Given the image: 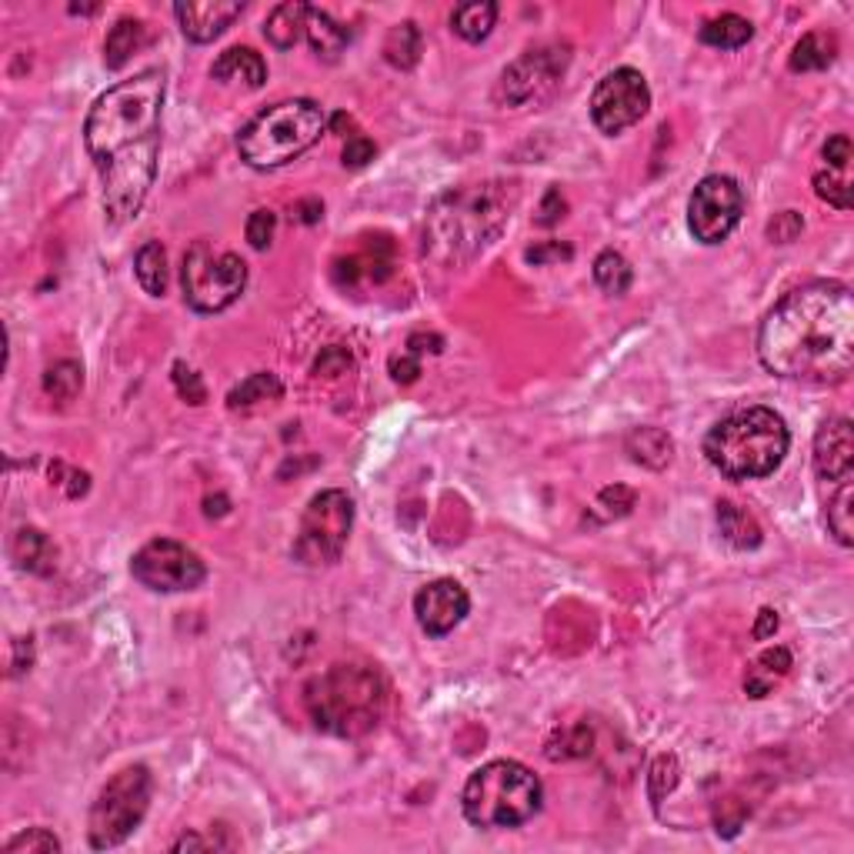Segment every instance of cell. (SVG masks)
Masks as SVG:
<instances>
[{
    "label": "cell",
    "mask_w": 854,
    "mask_h": 854,
    "mask_svg": "<svg viewBox=\"0 0 854 854\" xmlns=\"http://www.w3.org/2000/svg\"><path fill=\"white\" fill-rule=\"evenodd\" d=\"M164 71L151 68L101 94L84 124V148L101 174L110 224L134 221L148 201L161 157Z\"/></svg>",
    "instance_id": "1"
},
{
    "label": "cell",
    "mask_w": 854,
    "mask_h": 854,
    "mask_svg": "<svg viewBox=\"0 0 854 854\" xmlns=\"http://www.w3.org/2000/svg\"><path fill=\"white\" fill-rule=\"evenodd\" d=\"M761 364L784 381L844 384L854 367V297L838 281L784 294L758 331Z\"/></svg>",
    "instance_id": "2"
},
{
    "label": "cell",
    "mask_w": 854,
    "mask_h": 854,
    "mask_svg": "<svg viewBox=\"0 0 854 854\" xmlns=\"http://www.w3.org/2000/svg\"><path fill=\"white\" fill-rule=\"evenodd\" d=\"M514 184H478L447 190L424 224V254L447 268L468 265L507 224Z\"/></svg>",
    "instance_id": "3"
},
{
    "label": "cell",
    "mask_w": 854,
    "mask_h": 854,
    "mask_svg": "<svg viewBox=\"0 0 854 854\" xmlns=\"http://www.w3.org/2000/svg\"><path fill=\"white\" fill-rule=\"evenodd\" d=\"M304 707L324 735L364 738L387 711V681L374 665L341 662L304 688Z\"/></svg>",
    "instance_id": "4"
},
{
    "label": "cell",
    "mask_w": 854,
    "mask_h": 854,
    "mask_svg": "<svg viewBox=\"0 0 854 854\" xmlns=\"http://www.w3.org/2000/svg\"><path fill=\"white\" fill-rule=\"evenodd\" d=\"M787 444H792V434L781 414L771 408H741L707 431L704 457L714 471L732 481H754L777 471Z\"/></svg>",
    "instance_id": "5"
},
{
    "label": "cell",
    "mask_w": 854,
    "mask_h": 854,
    "mask_svg": "<svg viewBox=\"0 0 854 854\" xmlns=\"http://www.w3.org/2000/svg\"><path fill=\"white\" fill-rule=\"evenodd\" d=\"M327 130V114L320 104L297 97L281 101L268 110H260L237 138L241 161L254 171H274L297 161L311 151Z\"/></svg>",
    "instance_id": "6"
},
{
    "label": "cell",
    "mask_w": 854,
    "mask_h": 854,
    "mask_svg": "<svg viewBox=\"0 0 854 854\" xmlns=\"http://www.w3.org/2000/svg\"><path fill=\"white\" fill-rule=\"evenodd\" d=\"M541 802H545L541 777L517 761H491L478 768L461 792L465 818L475 828H488V831L520 828L541 811Z\"/></svg>",
    "instance_id": "7"
},
{
    "label": "cell",
    "mask_w": 854,
    "mask_h": 854,
    "mask_svg": "<svg viewBox=\"0 0 854 854\" xmlns=\"http://www.w3.org/2000/svg\"><path fill=\"white\" fill-rule=\"evenodd\" d=\"M180 288L197 314L227 311L247 288V265L241 254L224 250L214 241H194L184 254Z\"/></svg>",
    "instance_id": "8"
},
{
    "label": "cell",
    "mask_w": 854,
    "mask_h": 854,
    "mask_svg": "<svg viewBox=\"0 0 854 854\" xmlns=\"http://www.w3.org/2000/svg\"><path fill=\"white\" fill-rule=\"evenodd\" d=\"M148 808H151V771L144 764H130L117 771L101 787L97 802L91 805V818H87L91 847L107 851L124 844L141 828Z\"/></svg>",
    "instance_id": "9"
},
{
    "label": "cell",
    "mask_w": 854,
    "mask_h": 854,
    "mask_svg": "<svg viewBox=\"0 0 854 854\" xmlns=\"http://www.w3.org/2000/svg\"><path fill=\"white\" fill-rule=\"evenodd\" d=\"M354 528V501L348 491H320L311 498V504L301 514V528L294 538V561L304 568H327L341 561L348 538Z\"/></svg>",
    "instance_id": "10"
},
{
    "label": "cell",
    "mask_w": 854,
    "mask_h": 854,
    "mask_svg": "<svg viewBox=\"0 0 854 854\" xmlns=\"http://www.w3.org/2000/svg\"><path fill=\"white\" fill-rule=\"evenodd\" d=\"M571 63V47L568 44H538L531 50H524L517 60H511L501 71L498 81V104L501 107H528L545 101L564 78Z\"/></svg>",
    "instance_id": "11"
},
{
    "label": "cell",
    "mask_w": 854,
    "mask_h": 854,
    "mask_svg": "<svg viewBox=\"0 0 854 854\" xmlns=\"http://www.w3.org/2000/svg\"><path fill=\"white\" fill-rule=\"evenodd\" d=\"M130 574H134V581H141L148 590L174 595V590L201 587L208 577V568H204L201 554L190 551L187 545L171 541V538H154L134 554V561H130Z\"/></svg>",
    "instance_id": "12"
},
{
    "label": "cell",
    "mask_w": 854,
    "mask_h": 854,
    "mask_svg": "<svg viewBox=\"0 0 854 854\" xmlns=\"http://www.w3.org/2000/svg\"><path fill=\"white\" fill-rule=\"evenodd\" d=\"M745 214V190L728 174H707L688 201V227L701 244H721Z\"/></svg>",
    "instance_id": "13"
},
{
    "label": "cell",
    "mask_w": 854,
    "mask_h": 854,
    "mask_svg": "<svg viewBox=\"0 0 854 854\" xmlns=\"http://www.w3.org/2000/svg\"><path fill=\"white\" fill-rule=\"evenodd\" d=\"M651 107V87L641 71L618 68L608 78L598 81L595 94H590V120L601 134L615 138L621 130L634 127Z\"/></svg>",
    "instance_id": "14"
},
{
    "label": "cell",
    "mask_w": 854,
    "mask_h": 854,
    "mask_svg": "<svg viewBox=\"0 0 854 854\" xmlns=\"http://www.w3.org/2000/svg\"><path fill=\"white\" fill-rule=\"evenodd\" d=\"M468 611H471V598H468V590L457 584L454 577H437V581L424 584L414 595L418 624L431 637L451 634L457 624L468 618Z\"/></svg>",
    "instance_id": "15"
},
{
    "label": "cell",
    "mask_w": 854,
    "mask_h": 854,
    "mask_svg": "<svg viewBox=\"0 0 854 854\" xmlns=\"http://www.w3.org/2000/svg\"><path fill=\"white\" fill-rule=\"evenodd\" d=\"M815 475L841 484L854 475V428L847 418H828L815 434Z\"/></svg>",
    "instance_id": "16"
},
{
    "label": "cell",
    "mask_w": 854,
    "mask_h": 854,
    "mask_svg": "<svg viewBox=\"0 0 854 854\" xmlns=\"http://www.w3.org/2000/svg\"><path fill=\"white\" fill-rule=\"evenodd\" d=\"M241 14H244L241 0H187V4L174 8V17H177L184 37L194 40V44H211Z\"/></svg>",
    "instance_id": "17"
},
{
    "label": "cell",
    "mask_w": 854,
    "mask_h": 854,
    "mask_svg": "<svg viewBox=\"0 0 854 854\" xmlns=\"http://www.w3.org/2000/svg\"><path fill=\"white\" fill-rule=\"evenodd\" d=\"M211 78L221 81V84H244V87L257 91L268 81V63L250 47H231L214 60Z\"/></svg>",
    "instance_id": "18"
},
{
    "label": "cell",
    "mask_w": 854,
    "mask_h": 854,
    "mask_svg": "<svg viewBox=\"0 0 854 854\" xmlns=\"http://www.w3.org/2000/svg\"><path fill=\"white\" fill-rule=\"evenodd\" d=\"M624 451L631 454L634 465H644V468H651V471H662V468L671 465L675 441H671L668 431H662V428H637V431L628 434Z\"/></svg>",
    "instance_id": "19"
},
{
    "label": "cell",
    "mask_w": 854,
    "mask_h": 854,
    "mask_svg": "<svg viewBox=\"0 0 854 854\" xmlns=\"http://www.w3.org/2000/svg\"><path fill=\"white\" fill-rule=\"evenodd\" d=\"M307 40H311V50L320 60H338L348 50V44H351V31L344 24H338L327 11L311 8V14H307Z\"/></svg>",
    "instance_id": "20"
},
{
    "label": "cell",
    "mask_w": 854,
    "mask_h": 854,
    "mask_svg": "<svg viewBox=\"0 0 854 854\" xmlns=\"http://www.w3.org/2000/svg\"><path fill=\"white\" fill-rule=\"evenodd\" d=\"M717 528H721V538L735 545L738 551H754L764 541L761 524L735 501H717Z\"/></svg>",
    "instance_id": "21"
},
{
    "label": "cell",
    "mask_w": 854,
    "mask_h": 854,
    "mask_svg": "<svg viewBox=\"0 0 854 854\" xmlns=\"http://www.w3.org/2000/svg\"><path fill=\"white\" fill-rule=\"evenodd\" d=\"M307 14L311 4H301V0H288V4L274 8L268 24H265V37L278 47V50H291L304 34H307Z\"/></svg>",
    "instance_id": "22"
},
{
    "label": "cell",
    "mask_w": 854,
    "mask_h": 854,
    "mask_svg": "<svg viewBox=\"0 0 854 854\" xmlns=\"http://www.w3.org/2000/svg\"><path fill=\"white\" fill-rule=\"evenodd\" d=\"M148 40V27L134 17H124L110 27L107 40H104V63L110 71H120L124 63L134 57Z\"/></svg>",
    "instance_id": "23"
},
{
    "label": "cell",
    "mask_w": 854,
    "mask_h": 854,
    "mask_svg": "<svg viewBox=\"0 0 854 854\" xmlns=\"http://www.w3.org/2000/svg\"><path fill=\"white\" fill-rule=\"evenodd\" d=\"M498 21V4L491 0H471V4H457L451 14V31L468 40V44H481Z\"/></svg>",
    "instance_id": "24"
},
{
    "label": "cell",
    "mask_w": 854,
    "mask_h": 854,
    "mask_svg": "<svg viewBox=\"0 0 854 854\" xmlns=\"http://www.w3.org/2000/svg\"><path fill=\"white\" fill-rule=\"evenodd\" d=\"M792 671V651L787 647H768L761 658L748 668V678H745V691L751 698H768L771 688Z\"/></svg>",
    "instance_id": "25"
},
{
    "label": "cell",
    "mask_w": 854,
    "mask_h": 854,
    "mask_svg": "<svg viewBox=\"0 0 854 854\" xmlns=\"http://www.w3.org/2000/svg\"><path fill=\"white\" fill-rule=\"evenodd\" d=\"M834 57H838V40H834V34L811 31V34H805V37L795 44L792 71H795V74H805V71H828L831 63H834Z\"/></svg>",
    "instance_id": "26"
},
{
    "label": "cell",
    "mask_w": 854,
    "mask_h": 854,
    "mask_svg": "<svg viewBox=\"0 0 854 854\" xmlns=\"http://www.w3.org/2000/svg\"><path fill=\"white\" fill-rule=\"evenodd\" d=\"M698 37L707 44V47H721V50H738L745 47L751 37H754V27L751 21H745L741 14H721V17H711L701 24Z\"/></svg>",
    "instance_id": "27"
},
{
    "label": "cell",
    "mask_w": 854,
    "mask_h": 854,
    "mask_svg": "<svg viewBox=\"0 0 854 854\" xmlns=\"http://www.w3.org/2000/svg\"><path fill=\"white\" fill-rule=\"evenodd\" d=\"M384 60L398 71H411L421 60V31H418L414 21L390 27L387 40H384Z\"/></svg>",
    "instance_id": "28"
},
{
    "label": "cell",
    "mask_w": 854,
    "mask_h": 854,
    "mask_svg": "<svg viewBox=\"0 0 854 854\" xmlns=\"http://www.w3.org/2000/svg\"><path fill=\"white\" fill-rule=\"evenodd\" d=\"M134 271H138L141 288H144L151 297H164V291H167V250H164L161 241H148V244L138 250Z\"/></svg>",
    "instance_id": "29"
},
{
    "label": "cell",
    "mask_w": 854,
    "mask_h": 854,
    "mask_svg": "<svg viewBox=\"0 0 854 854\" xmlns=\"http://www.w3.org/2000/svg\"><path fill=\"white\" fill-rule=\"evenodd\" d=\"M14 561L31 574H47L54 568V545L37 528H24L14 538Z\"/></svg>",
    "instance_id": "30"
},
{
    "label": "cell",
    "mask_w": 854,
    "mask_h": 854,
    "mask_svg": "<svg viewBox=\"0 0 854 854\" xmlns=\"http://www.w3.org/2000/svg\"><path fill=\"white\" fill-rule=\"evenodd\" d=\"M595 281H598V288H601L605 294H611V297L628 294V288H631V281H634V271H631V265H628V257H624L621 250H601V254L595 257Z\"/></svg>",
    "instance_id": "31"
},
{
    "label": "cell",
    "mask_w": 854,
    "mask_h": 854,
    "mask_svg": "<svg viewBox=\"0 0 854 854\" xmlns=\"http://www.w3.org/2000/svg\"><path fill=\"white\" fill-rule=\"evenodd\" d=\"M281 394H284L281 381H278L274 374H268V371H260V374L244 377V381L227 394V405H231V408H250V405H257V401H274V398H281Z\"/></svg>",
    "instance_id": "32"
},
{
    "label": "cell",
    "mask_w": 854,
    "mask_h": 854,
    "mask_svg": "<svg viewBox=\"0 0 854 854\" xmlns=\"http://www.w3.org/2000/svg\"><path fill=\"white\" fill-rule=\"evenodd\" d=\"M81 384H84V371H81L78 361H57L44 374V390L54 401H74Z\"/></svg>",
    "instance_id": "33"
},
{
    "label": "cell",
    "mask_w": 854,
    "mask_h": 854,
    "mask_svg": "<svg viewBox=\"0 0 854 854\" xmlns=\"http://www.w3.org/2000/svg\"><path fill=\"white\" fill-rule=\"evenodd\" d=\"M851 504H854V484L851 478L838 484L834 501L828 504V528L838 538V545L851 548L854 545V520H851Z\"/></svg>",
    "instance_id": "34"
},
{
    "label": "cell",
    "mask_w": 854,
    "mask_h": 854,
    "mask_svg": "<svg viewBox=\"0 0 854 854\" xmlns=\"http://www.w3.org/2000/svg\"><path fill=\"white\" fill-rule=\"evenodd\" d=\"M678 781H681V764H678L675 754L654 758V764H651V771H647V798H651V805L658 808V805L675 792V787H678Z\"/></svg>",
    "instance_id": "35"
},
{
    "label": "cell",
    "mask_w": 854,
    "mask_h": 854,
    "mask_svg": "<svg viewBox=\"0 0 854 854\" xmlns=\"http://www.w3.org/2000/svg\"><path fill=\"white\" fill-rule=\"evenodd\" d=\"M815 194L821 197V201H828L831 208L838 211H847L851 208V180H847V171H818L815 174Z\"/></svg>",
    "instance_id": "36"
},
{
    "label": "cell",
    "mask_w": 854,
    "mask_h": 854,
    "mask_svg": "<svg viewBox=\"0 0 854 854\" xmlns=\"http://www.w3.org/2000/svg\"><path fill=\"white\" fill-rule=\"evenodd\" d=\"M60 838L47 828H31L4 844V854H60Z\"/></svg>",
    "instance_id": "37"
},
{
    "label": "cell",
    "mask_w": 854,
    "mask_h": 854,
    "mask_svg": "<svg viewBox=\"0 0 854 854\" xmlns=\"http://www.w3.org/2000/svg\"><path fill=\"white\" fill-rule=\"evenodd\" d=\"M274 231H278V214L268 208H260L247 218V241L254 250H268L274 241Z\"/></svg>",
    "instance_id": "38"
},
{
    "label": "cell",
    "mask_w": 854,
    "mask_h": 854,
    "mask_svg": "<svg viewBox=\"0 0 854 854\" xmlns=\"http://www.w3.org/2000/svg\"><path fill=\"white\" fill-rule=\"evenodd\" d=\"M174 384H177V394L187 401V405H204L208 401V390L201 384V374L190 371L187 364H174Z\"/></svg>",
    "instance_id": "39"
},
{
    "label": "cell",
    "mask_w": 854,
    "mask_h": 854,
    "mask_svg": "<svg viewBox=\"0 0 854 854\" xmlns=\"http://www.w3.org/2000/svg\"><path fill=\"white\" fill-rule=\"evenodd\" d=\"M745 821H748V808H745L738 798L721 802V805H717V811H714L717 834H725V838H735V834L741 831V824H745Z\"/></svg>",
    "instance_id": "40"
},
{
    "label": "cell",
    "mask_w": 854,
    "mask_h": 854,
    "mask_svg": "<svg viewBox=\"0 0 854 854\" xmlns=\"http://www.w3.org/2000/svg\"><path fill=\"white\" fill-rule=\"evenodd\" d=\"M802 227H805V221H802L798 211H781V214H774V221L768 224V237H771L774 244H792V241L802 234Z\"/></svg>",
    "instance_id": "41"
},
{
    "label": "cell",
    "mask_w": 854,
    "mask_h": 854,
    "mask_svg": "<svg viewBox=\"0 0 854 854\" xmlns=\"http://www.w3.org/2000/svg\"><path fill=\"white\" fill-rule=\"evenodd\" d=\"M528 265H554V260H571L574 257V250L568 247V244H561V241H541V244H535V247H528Z\"/></svg>",
    "instance_id": "42"
},
{
    "label": "cell",
    "mask_w": 854,
    "mask_h": 854,
    "mask_svg": "<svg viewBox=\"0 0 854 854\" xmlns=\"http://www.w3.org/2000/svg\"><path fill=\"white\" fill-rule=\"evenodd\" d=\"M351 367V354L344 351V348H324L320 354H317V361H314V374L320 377H338V374H344Z\"/></svg>",
    "instance_id": "43"
},
{
    "label": "cell",
    "mask_w": 854,
    "mask_h": 854,
    "mask_svg": "<svg viewBox=\"0 0 854 854\" xmlns=\"http://www.w3.org/2000/svg\"><path fill=\"white\" fill-rule=\"evenodd\" d=\"M374 154H377V148H374V141L371 138H364V134H354V138H348V144H344V154H341V161H344V167H367L371 161H374Z\"/></svg>",
    "instance_id": "44"
},
{
    "label": "cell",
    "mask_w": 854,
    "mask_h": 854,
    "mask_svg": "<svg viewBox=\"0 0 854 854\" xmlns=\"http://www.w3.org/2000/svg\"><path fill=\"white\" fill-rule=\"evenodd\" d=\"M598 504H601V507H608V514L621 517V514H628V511L634 507V491H631V488H624V484L605 488V491L598 494Z\"/></svg>",
    "instance_id": "45"
},
{
    "label": "cell",
    "mask_w": 854,
    "mask_h": 854,
    "mask_svg": "<svg viewBox=\"0 0 854 854\" xmlns=\"http://www.w3.org/2000/svg\"><path fill=\"white\" fill-rule=\"evenodd\" d=\"M821 157H824V164L831 171H847V164H851V141H847V134H834L821 148Z\"/></svg>",
    "instance_id": "46"
},
{
    "label": "cell",
    "mask_w": 854,
    "mask_h": 854,
    "mask_svg": "<svg viewBox=\"0 0 854 854\" xmlns=\"http://www.w3.org/2000/svg\"><path fill=\"white\" fill-rule=\"evenodd\" d=\"M590 741H595V735H590L587 725H574L571 732H564V751H558V758H581L590 751Z\"/></svg>",
    "instance_id": "47"
},
{
    "label": "cell",
    "mask_w": 854,
    "mask_h": 854,
    "mask_svg": "<svg viewBox=\"0 0 854 854\" xmlns=\"http://www.w3.org/2000/svg\"><path fill=\"white\" fill-rule=\"evenodd\" d=\"M564 211H568V201L561 197V190H558V187H551V190L545 194V201H541L538 224H541V227H554V224L564 218Z\"/></svg>",
    "instance_id": "48"
},
{
    "label": "cell",
    "mask_w": 854,
    "mask_h": 854,
    "mask_svg": "<svg viewBox=\"0 0 854 854\" xmlns=\"http://www.w3.org/2000/svg\"><path fill=\"white\" fill-rule=\"evenodd\" d=\"M31 665H34V641L31 637H17L14 641V658H11V675L17 678V675L31 671Z\"/></svg>",
    "instance_id": "49"
},
{
    "label": "cell",
    "mask_w": 854,
    "mask_h": 854,
    "mask_svg": "<svg viewBox=\"0 0 854 854\" xmlns=\"http://www.w3.org/2000/svg\"><path fill=\"white\" fill-rule=\"evenodd\" d=\"M390 374H394V381L411 384V381H418V374H421V361H418L414 354H405V358H390Z\"/></svg>",
    "instance_id": "50"
},
{
    "label": "cell",
    "mask_w": 854,
    "mask_h": 854,
    "mask_svg": "<svg viewBox=\"0 0 854 854\" xmlns=\"http://www.w3.org/2000/svg\"><path fill=\"white\" fill-rule=\"evenodd\" d=\"M424 351L441 354V351H444V341H441L437 335H411V338H408V354L421 358Z\"/></svg>",
    "instance_id": "51"
},
{
    "label": "cell",
    "mask_w": 854,
    "mask_h": 854,
    "mask_svg": "<svg viewBox=\"0 0 854 854\" xmlns=\"http://www.w3.org/2000/svg\"><path fill=\"white\" fill-rule=\"evenodd\" d=\"M294 218H297L301 224H317V221L324 218V204L317 201V197H307V201H297V204H294Z\"/></svg>",
    "instance_id": "52"
},
{
    "label": "cell",
    "mask_w": 854,
    "mask_h": 854,
    "mask_svg": "<svg viewBox=\"0 0 854 854\" xmlns=\"http://www.w3.org/2000/svg\"><path fill=\"white\" fill-rule=\"evenodd\" d=\"M774 631H777V611L764 608V611L758 615V624H754V631H751V634H754L758 641H764V637H771Z\"/></svg>",
    "instance_id": "53"
},
{
    "label": "cell",
    "mask_w": 854,
    "mask_h": 854,
    "mask_svg": "<svg viewBox=\"0 0 854 854\" xmlns=\"http://www.w3.org/2000/svg\"><path fill=\"white\" fill-rule=\"evenodd\" d=\"M208 847H211V841L197 838V834H184L180 841H174V851H208Z\"/></svg>",
    "instance_id": "54"
},
{
    "label": "cell",
    "mask_w": 854,
    "mask_h": 854,
    "mask_svg": "<svg viewBox=\"0 0 854 854\" xmlns=\"http://www.w3.org/2000/svg\"><path fill=\"white\" fill-rule=\"evenodd\" d=\"M204 511H208L211 517H221V514H227V498H224V494H218V498H208V501H204Z\"/></svg>",
    "instance_id": "55"
},
{
    "label": "cell",
    "mask_w": 854,
    "mask_h": 854,
    "mask_svg": "<svg viewBox=\"0 0 854 854\" xmlns=\"http://www.w3.org/2000/svg\"><path fill=\"white\" fill-rule=\"evenodd\" d=\"M331 127H335V130H344V127H351V117H348V114H335Z\"/></svg>",
    "instance_id": "56"
}]
</instances>
